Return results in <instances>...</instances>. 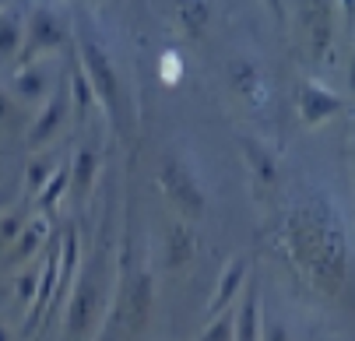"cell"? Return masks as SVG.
I'll return each instance as SVG.
<instances>
[{
  "label": "cell",
  "mask_w": 355,
  "mask_h": 341,
  "mask_svg": "<svg viewBox=\"0 0 355 341\" xmlns=\"http://www.w3.org/2000/svg\"><path fill=\"white\" fill-rule=\"evenodd\" d=\"M299 25L306 32L310 57L320 64L334 39V4L331 0H299Z\"/></svg>",
  "instance_id": "obj_4"
},
{
  "label": "cell",
  "mask_w": 355,
  "mask_h": 341,
  "mask_svg": "<svg viewBox=\"0 0 355 341\" xmlns=\"http://www.w3.org/2000/svg\"><path fill=\"white\" fill-rule=\"evenodd\" d=\"M264 320H261V296L257 288H246V296L232 317V341H261Z\"/></svg>",
  "instance_id": "obj_8"
},
{
  "label": "cell",
  "mask_w": 355,
  "mask_h": 341,
  "mask_svg": "<svg viewBox=\"0 0 355 341\" xmlns=\"http://www.w3.org/2000/svg\"><path fill=\"white\" fill-rule=\"evenodd\" d=\"M11 116V103L4 99V95H0V120H8Z\"/></svg>",
  "instance_id": "obj_17"
},
{
  "label": "cell",
  "mask_w": 355,
  "mask_h": 341,
  "mask_svg": "<svg viewBox=\"0 0 355 341\" xmlns=\"http://www.w3.org/2000/svg\"><path fill=\"white\" fill-rule=\"evenodd\" d=\"M208 18H211L208 0H173V21L180 25V32L197 39L208 28Z\"/></svg>",
  "instance_id": "obj_9"
},
{
  "label": "cell",
  "mask_w": 355,
  "mask_h": 341,
  "mask_svg": "<svg viewBox=\"0 0 355 341\" xmlns=\"http://www.w3.org/2000/svg\"><path fill=\"white\" fill-rule=\"evenodd\" d=\"M282 243L292 268L320 296L338 299L352 281V236L345 211L320 186H295L282 211Z\"/></svg>",
  "instance_id": "obj_1"
},
{
  "label": "cell",
  "mask_w": 355,
  "mask_h": 341,
  "mask_svg": "<svg viewBox=\"0 0 355 341\" xmlns=\"http://www.w3.org/2000/svg\"><path fill=\"white\" fill-rule=\"evenodd\" d=\"M64 106H67V95H64V91H60V95H53V99H49V110H46L42 123L35 127V141H39V137H46L49 130H53V127L60 123V116H64Z\"/></svg>",
  "instance_id": "obj_13"
},
{
  "label": "cell",
  "mask_w": 355,
  "mask_h": 341,
  "mask_svg": "<svg viewBox=\"0 0 355 341\" xmlns=\"http://www.w3.org/2000/svg\"><path fill=\"white\" fill-rule=\"evenodd\" d=\"M18 91L35 99V95L42 91V74H39V71H21V74H18Z\"/></svg>",
  "instance_id": "obj_14"
},
{
  "label": "cell",
  "mask_w": 355,
  "mask_h": 341,
  "mask_svg": "<svg viewBox=\"0 0 355 341\" xmlns=\"http://www.w3.org/2000/svg\"><path fill=\"white\" fill-rule=\"evenodd\" d=\"M21 46V25H18V18H0V60H8L15 50Z\"/></svg>",
  "instance_id": "obj_12"
},
{
  "label": "cell",
  "mask_w": 355,
  "mask_h": 341,
  "mask_svg": "<svg viewBox=\"0 0 355 341\" xmlns=\"http://www.w3.org/2000/svg\"><path fill=\"white\" fill-rule=\"evenodd\" d=\"M243 152H246V162L253 166V176H257L264 186H278V162H275V155L264 148V144L261 141H243Z\"/></svg>",
  "instance_id": "obj_10"
},
{
  "label": "cell",
  "mask_w": 355,
  "mask_h": 341,
  "mask_svg": "<svg viewBox=\"0 0 355 341\" xmlns=\"http://www.w3.org/2000/svg\"><path fill=\"white\" fill-rule=\"evenodd\" d=\"M200 341H232V317H222L208 327V334L200 338Z\"/></svg>",
  "instance_id": "obj_15"
},
{
  "label": "cell",
  "mask_w": 355,
  "mask_h": 341,
  "mask_svg": "<svg viewBox=\"0 0 355 341\" xmlns=\"http://www.w3.org/2000/svg\"><path fill=\"white\" fill-rule=\"evenodd\" d=\"M243 274H246V264H243V261H232V264H229V274H222V281H218V288H215V299H211V310H208L211 317L222 313V303L236 292V285H239Z\"/></svg>",
  "instance_id": "obj_11"
},
{
  "label": "cell",
  "mask_w": 355,
  "mask_h": 341,
  "mask_svg": "<svg viewBox=\"0 0 355 341\" xmlns=\"http://www.w3.org/2000/svg\"><path fill=\"white\" fill-rule=\"evenodd\" d=\"M295 106H299V116L306 123H324L327 116H334L341 110V99L334 91H327L320 81H302L299 91H295Z\"/></svg>",
  "instance_id": "obj_7"
},
{
  "label": "cell",
  "mask_w": 355,
  "mask_h": 341,
  "mask_svg": "<svg viewBox=\"0 0 355 341\" xmlns=\"http://www.w3.org/2000/svg\"><path fill=\"white\" fill-rule=\"evenodd\" d=\"M81 53H85L81 60H85V67H88V85H92V91H95V99L103 103L110 113H116V110H120V78H116V71H113L106 50H103L98 42L85 39V42H81Z\"/></svg>",
  "instance_id": "obj_3"
},
{
  "label": "cell",
  "mask_w": 355,
  "mask_h": 341,
  "mask_svg": "<svg viewBox=\"0 0 355 341\" xmlns=\"http://www.w3.org/2000/svg\"><path fill=\"white\" fill-rule=\"evenodd\" d=\"M159 183L169 193V201L183 211V215H200L205 211V186H200L197 173L190 169L187 159L180 155H166L159 162Z\"/></svg>",
  "instance_id": "obj_2"
},
{
  "label": "cell",
  "mask_w": 355,
  "mask_h": 341,
  "mask_svg": "<svg viewBox=\"0 0 355 341\" xmlns=\"http://www.w3.org/2000/svg\"><path fill=\"white\" fill-rule=\"evenodd\" d=\"M261 341H292V338H288V327H285L282 320H264Z\"/></svg>",
  "instance_id": "obj_16"
},
{
  "label": "cell",
  "mask_w": 355,
  "mask_h": 341,
  "mask_svg": "<svg viewBox=\"0 0 355 341\" xmlns=\"http://www.w3.org/2000/svg\"><path fill=\"white\" fill-rule=\"evenodd\" d=\"M268 8H271L275 15H282V0H268Z\"/></svg>",
  "instance_id": "obj_18"
},
{
  "label": "cell",
  "mask_w": 355,
  "mask_h": 341,
  "mask_svg": "<svg viewBox=\"0 0 355 341\" xmlns=\"http://www.w3.org/2000/svg\"><path fill=\"white\" fill-rule=\"evenodd\" d=\"M225 71H229V85H232L236 95H243L250 106H264V99H268V81H264L257 60H250V57L239 53V57L229 60Z\"/></svg>",
  "instance_id": "obj_6"
},
{
  "label": "cell",
  "mask_w": 355,
  "mask_h": 341,
  "mask_svg": "<svg viewBox=\"0 0 355 341\" xmlns=\"http://www.w3.org/2000/svg\"><path fill=\"white\" fill-rule=\"evenodd\" d=\"M64 42V21L49 11V8H39L28 21V35L21 39V60H35L42 50H57Z\"/></svg>",
  "instance_id": "obj_5"
},
{
  "label": "cell",
  "mask_w": 355,
  "mask_h": 341,
  "mask_svg": "<svg viewBox=\"0 0 355 341\" xmlns=\"http://www.w3.org/2000/svg\"><path fill=\"white\" fill-rule=\"evenodd\" d=\"M4 8H8V0H0V11H4Z\"/></svg>",
  "instance_id": "obj_19"
}]
</instances>
